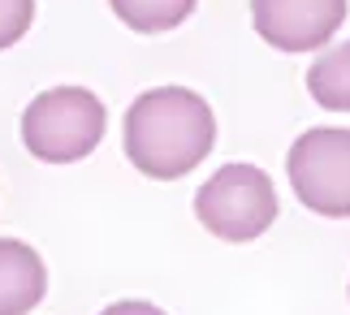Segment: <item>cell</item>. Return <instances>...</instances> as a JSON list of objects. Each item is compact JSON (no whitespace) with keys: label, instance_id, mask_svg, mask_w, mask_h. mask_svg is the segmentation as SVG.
I'll return each mask as SVG.
<instances>
[{"label":"cell","instance_id":"30bf717a","mask_svg":"<svg viewBox=\"0 0 350 315\" xmlns=\"http://www.w3.org/2000/svg\"><path fill=\"white\" fill-rule=\"evenodd\" d=\"M100 315H165L160 307L152 303H139V298H126V303H113V307H104Z\"/></svg>","mask_w":350,"mask_h":315},{"label":"cell","instance_id":"52a82bcc","mask_svg":"<svg viewBox=\"0 0 350 315\" xmlns=\"http://www.w3.org/2000/svg\"><path fill=\"white\" fill-rule=\"evenodd\" d=\"M307 91L329 113H350V44H333L312 61Z\"/></svg>","mask_w":350,"mask_h":315},{"label":"cell","instance_id":"9c48e42d","mask_svg":"<svg viewBox=\"0 0 350 315\" xmlns=\"http://www.w3.org/2000/svg\"><path fill=\"white\" fill-rule=\"evenodd\" d=\"M35 22V0H0V52L13 48Z\"/></svg>","mask_w":350,"mask_h":315},{"label":"cell","instance_id":"8992f818","mask_svg":"<svg viewBox=\"0 0 350 315\" xmlns=\"http://www.w3.org/2000/svg\"><path fill=\"white\" fill-rule=\"evenodd\" d=\"M48 294V268L35 246L0 238V315H31Z\"/></svg>","mask_w":350,"mask_h":315},{"label":"cell","instance_id":"5b68a950","mask_svg":"<svg viewBox=\"0 0 350 315\" xmlns=\"http://www.w3.org/2000/svg\"><path fill=\"white\" fill-rule=\"evenodd\" d=\"M251 22L281 52H316L342 31L346 0H251Z\"/></svg>","mask_w":350,"mask_h":315},{"label":"cell","instance_id":"3957f363","mask_svg":"<svg viewBox=\"0 0 350 315\" xmlns=\"http://www.w3.org/2000/svg\"><path fill=\"white\" fill-rule=\"evenodd\" d=\"M195 216L221 242H255L277 221V190L273 177L255 164H221L199 186Z\"/></svg>","mask_w":350,"mask_h":315},{"label":"cell","instance_id":"277c9868","mask_svg":"<svg viewBox=\"0 0 350 315\" xmlns=\"http://www.w3.org/2000/svg\"><path fill=\"white\" fill-rule=\"evenodd\" d=\"M286 173L307 212L329 221L350 216V130L316 126L299 134L286 156Z\"/></svg>","mask_w":350,"mask_h":315},{"label":"cell","instance_id":"7a4b0ae2","mask_svg":"<svg viewBox=\"0 0 350 315\" xmlns=\"http://www.w3.org/2000/svg\"><path fill=\"white\" fill-rule=\"evenodd\" d=\"M104 104L87 87H52L39 91L22 113V143L44 164L87 160L104 139Z\"/></svg>","mask_w":350,"mask_h":315},{"label":"cell","instance_id":"ba28073f","mask_svg":"<svg viewBox=\"0 0 350 315\" xmlns=\"http://www.w3.org/2000/svg\"><path fill=\"white\" fill-rule=\"evenodd\" d=\"M195 5L199 0H109V9L139 35L173 31V26H182L195 13Z\"/></svg>","mask_w":350,"mask_h":315},{"label":"cell","instance_id":"6da1fadb","mask_svg":"<svg viewBox=\"0 0 350 315\" xmlns=\"http://www.w3.org/2000/svg\"><path fill=\"white\" fill-rule=\"evenodd\" d=\"M217 143V117L191 87H152L126 113V156L152 182H178Z\"/></svg>","mask_w":350,"mask_h":315}]
</instances>
